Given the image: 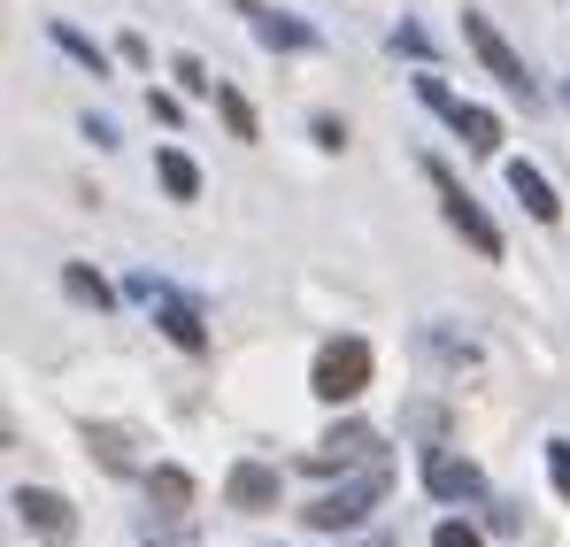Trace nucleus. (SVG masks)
<instances>
[{"instance_id":"f257e3e1","label":"nucleus","mask_w":570,"mask_h":547,"mask_svg":"<svg viewBox=\"0 0 570 547\" xmlns=\"http://www.w3.org/2000/svg\"><path fill=\"white\" fill-rule=\"evenodd\" d=\"M424 178L440 185V201H448V224H455V232L471 240V247H478V255H485V263H501V232L485 224V208H478L471 193L455 185V170H448V163H424Z\"/></svg>"},{"instance_id":"f03ea898","label":"nucleus","mask_w":570,"mask_h":547,"mask_svg":"<svg viewBox=\"0 0 570 547\" xmlns=\"http://www.w3.org/2000/svg\"><path fill=\"white\" fill-rule=\"evenodd\" d=\"M371 385V348L363 340H332L324 355H316V393L324 401H355Z\"/></svg>"},{"instance_id":"7ed1b4c3","label":"nucleus","mask_w":570,"mask_h":547,"mask_svg":"<svg viewBox=\"0 0 570 547\" xmlns=\"http://www.w3.org/2000/svg\"><path fill=\"white\" fill-rule=\"evenodd\" d=\"M379 494H385V462H371V470H363L355 486H340V494H324V501L308 509V525H316V533H340V525H363Z\"/></svg>"},{"instance_id":"20e7f679","label":"nucleus","mask_w":570,"mask_h":547,"mask_svg":"<svg viewBox=\"0 0 570 547\" xmlns=\"http://www.w3.org/2000/svg\"><path fill=\"white\" fill-rule=\"evenodd\" d=\"M463 31H471L478 62H485V70H493V78H501V86H509V92H524V86H532V78H524V62L509 55V39H501V31H493L485 16H463Z\"/></svg>"},{"instance_id":"39448f33","label":"nucleus","mask_w":570,"mask_h":547,"mask_svg":"<svg viewBox=\"0 0 570 547\" xmlns=\"http://www.w3.org/2000/svg\"><path fill=\"white\" fill-rule=\"evenodd\" d=\"M16 517H23L31 533H47V540H70V525H78V509H70L62 494H47V486H23V494H16Z\"/></svg>"},{"instance_id":"423d86ee","label":"nucleus","mask_w":570,"mask_h":547,"mask_svg":"<svg viewBox=\"0 0 570 547\" xmlns=\"http://www.w3.org/2000/svg\"><path fill=\"white\" fill-rule=\"evenodd\" d=\"M232 509H247V517L278 509V470H271V462H239V470H232Z\"/></svg>"},{"instance_id":"0eeeda50","label":"nucleus","mask_w":570,"mask_h":547,"mask_svg":"<svg viewBox=\"0 0 570 547\" xmlns=\"http://www.w3.org/2000/svg\"><path fill=\"white\" fill-rule=\"evenodd\" d=\"M424 478H432V494H440V501H471L478 486H485V478H478V462L448 456V448H432V462H424Z\"/></svg>"},{"instance_id":"6e6552de","label":"nucleus","mask_w":570,"mask_h":547,"mask_svg":"<svg viewBox=\"0 0 570 547\" xmlns=\"http://www.w3.org/2000/svg\"><path fill=\"white\" fill-rule=\"evenodd\" d=\"M363 456H371V432H363V424H332L324 448L308 456V470H340V462H363Z\"/></svg>"},{"instance_id":"1a4fd4ad","label":"nucleus","mask_w":570,"mask_h":547,"mask_svg":"<svg viewBox=\"0 0 570 547\" xmlns=\"http://www.w3.org/2000/svg\"><path fill=\"white\" fill-rule=\"evenodd\" d=\"M509 193H517V201H524V208H532L540 224H556V216H563V201L548 193V178H540L532 163H509Z\"/></svg>"},{"instance_id":"9d476101","label":"nucleus","mask_w":570,"mask_h":547,"mask_svg":"<svg viewBox=\"0 0 570 547\" xmlns=\"http://www.w3.org/2000/svg\"><path fill=\"white\" fill-rule=\"evenodd\" d=\"M147 494L163 501V517H186V501H193V478H186V470H155V478H147Z\"/></svg>"},{"instance_id":"9b49d317","label":"nucleus","mask_w":570,"mask_h":547,"mask_svg":"<svg viewBox=\"0 0 570 547\" xmlns=\"http://www.w3.org/2000/svg\"><path fill=\"white\" fill-rule=\"evenodd\" d=\"M448 124H455V131H463V139H471L478 155H493V147H501V124H493V116H485V108H455V116H448Z\"/></svg>"},{"instance_id":"f8f14e48","label":"nucleus","mask_w":570,"mask_h":547,"mask_svg":"<svg viewBox=\"0 0 570 547\" xmlns=\"http://www.w3.org/2000/svg\"><path fill=\"white\" fill-rule=\"evenodd\" d=\"M155 170H163V185H170L178 201H193V193H200V170H193L178 147H163V155H155Z\"/></svg>"},{"instance_id":"ddd939ff","label":"nucleus","mask_w":570,"mask_h":547,"mask_svg":"<svg viewBox=\"0 0 570 547\" xmlns=\"http://www.w3.org/2000/svg\"><path fill=\"white\" fill-rule=\"evenodd\" d=\"M163 332H170L178 348H208V332H200V316H193V309H178V301H163Z\"/></svg>"},{"instance_id":"4468645a","label":"nucleus","mask_w":570,"mask_h":547,"mask_svg":"<svg viewBox=\"0 0 570 547\" xmlns=\"http://www.w3.org/2000/svg\"><path fill=\"white\" fill-rule=\"evenodd\" d=\"M94 448H100L108 470H131V432L124 424H94Z\"/></svg>"},{"instance_id":"2eb2a0df","label":"nucleus","mask_w":570,"mask_h":547,"mask_svg":"<svg viewBox=\"0 0 570 547\" xmlns=\"http://www.w3.org/2000/svg\"><path fill=\"white\" fill-rule=\"evenodd\" d=\"M216 108H224V124H232L239 139H255V108H247L239 92H216Z\"/></svg>"},{"instance_id":"dca6fc26","label":"nucleus","mask_w":570,"mask_h":547,"mask_svg":"<svg viewBox=\"0 0 570 547\" xmlns=\"http://www.w3.org/2000/svg\"><path fill=\"white\" fill-rule=\"evenodd\" d=\"M62 285H70V293H78V301H94V309H100V301H108V285H100L94 271H62Z\"/></svg>"},{"instance_id":"f3484780","label":"nucleus","mask_w":570,"mask_h":547,"mask_svg":"<svg viewBox=\"0 0 570 547\" xmlns=\"http://www.w3.org/2000/svg\"><path fill=\"white\" fill-rule=\"evenodd\" d=\"M263 39H271V47H308V31H301V23H278V16H263Z\"/></svg>"},{"instance_id":"a211bd4d","label":"nucleus","mask_w":570,"mask_h":547,"mask_svg":"<svg viewBox=\"0 0 570 547\" xmlns=\"http://www.w3.org/2000/svg\"><path fill=\"white\" fill-rule=\"evenodd\" d=\"M548 470H556V494L570 501V440H556V448H548Z\"/></svg>"},{"instance_id":"6ab92c4d","label":"nucleus","mask_w":570,"mask_h":547,"mask_svg":"<svg viewBox=\"0 0 570 547\" xmlns=\"http://www.w3.org/2000/svg\"><path fill=\"white\" fill-rule=\"evenodd\" d=\"M432 547H478V533H471V525H440V533H432Z\"/></svg>"},{"instance_id":"aec40b11","label":"nucleus","mask_w":570,"mask_h":547,"mask_svg":"<svg viewBox=\"0 0 570 547\" xmlns=\"http://www.w3.org/2000/svg\"><path fill=\"white\" fill-rule=\"evenodd\" d=\"M55 39H62V47H70L78 62H94V70H100V47H94V39H78V31H55Z\"/></svg>"},{"instance_id":"412c9836","label":"nucleus","mask_w":570,"mask_h":547,"mask_svg":"<svg viewBox=\"0 0 570 547\" xmlns=\"http://www.w3.org/2000/svg\"><path fill=\"white\" fill-rule=\"evenodd\" d=\"M239 8H255V0H239Z\"/></svg>"}]
</instances>
